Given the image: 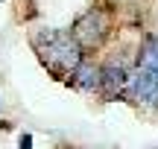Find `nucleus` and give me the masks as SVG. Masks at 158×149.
I'll list each match as a JSON object with an SVG mask.
<instances>
[{
    "instance_id": "obj_1",
    "label": "nucleus",
    "mask_w": 158,
    "mask_h": 149,
    "mask_svg": "<svg viewBox=\"0 0 158 149\" xmlns=\"http://www.w3.org/2000/svg\"><path fill=\"white\" fill-rule=\"evenodd\" d=\"M35 50L38 56L50 64L53 70H62V73H76V67L82 64V47L76 44L73 35L62 32V29H41L35 35Z\"/></svg>"
},
{
    "instance_id": "obj_3",
    "label": "nucleus",
    "mask_w": 158,
    "mask_h": 149,
    "mask_svg": "<svg viewBox=\"0 0 158 149\" xmlns=\"http://www.w3.org/2000/svg\"><path fill=\"white\" fill-rule=\"evenodd\" d=\"M132 97L138 103L147 105H158V70L155 67H138L132 76Z\"/></svg>"
},
{
    "instance_id": "obj_6",
    "label": "nucleus",
    "mask_w": 158,
    "mask_h": 149,
    "mask_svg": "<svg viewBox=\"0 0 158 149\" xmlns=\"http://www.w3.org/2000/svg\"><path fill=\"white\" fill-rule=\"evenodd\" d=\"M138 67H155L158 70V38H147L141 50V58H138Z\"/></svg>"
},
{
    "instance_id": "obj_7",
    "label": "nucleus",
    "mask_w": 158,
    "mask_h": 149,
    "mask_svg": "<svg viewBox=\"0 0 158 149\" xmlns=\"http://www.w3.org/2000/svg\"><path fill=\"white\" fill-rule=\"evenodd\" d=\"M29 143H32V138H29V135H23V140H21V149H29Z\"/></svg>"
},
{
    "instance_id": "obj_4",
    "label": "nucleus",
    "mask_w": 158,
    "mask_h": 149,
    "mask_svg": "<svg viewBox=\"0 0 158 149\" xmlns=\"http://www.w3.org/2000/svg\"><path fill=\"white\" fill-rule=\"evenodd\" d=\"M106 97H123V94L132 91V76L126 73L120 64H111V67L102 70V88H100Z\"/></svg>"
},
{
    "instance_id": "obj_5",
    "label": "nucleus",
    "mask_w": 158,
    "mask_h": 149,
    "mask_svg": "<svg viewBox=\"0 0 158 149\" xmlns=\"http://www.w3.org/2000/svg\"><path fill=\"white\" fill-rule=\"evenodd\" d=\"M73 82L82 88V91L102 88V70H100V67H91V64H79L76 73H73Z\"/></svg>"
},
{
    "instance_id": "obj_2",
    "label": "nucleus",
    "mask_w": 158,
    "mask_h": 149,
    "mask_svg": "<svg viewBox=\"0 0 158 149\" xmlns=\"http://www.w3.org/2000/svg\"><path fill=\"white\" fill-rule=\"evenodd\" d=\"M106 32H108V18H106V12H100V9L85 12L76 21V26H73V38H76L79 47H97L106 38Z\"/></svg>"
}]
</instances>
